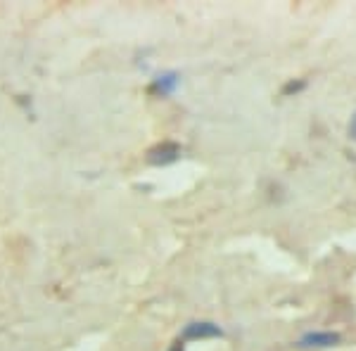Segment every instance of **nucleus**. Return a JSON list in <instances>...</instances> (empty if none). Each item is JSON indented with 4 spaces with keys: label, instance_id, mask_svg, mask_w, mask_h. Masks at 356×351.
I'll return each instance as SVG.
<instances>
[{
    "label": "nucleus",
    "instance_id": "2",
    "mask_svg": "<svg viewBox=\"0 0 356 351\" xmlns=\"http://www.w3.org/2000/svg\"><path fill=\"white\" fill-rule=\"evenodd\" d=\"M342 342V335L335 330H309L297 342L300 349H332Z\"/></svg>",
    "mask_w": 356,
    "mask_h": 351
},
{
    "label": "nucleus",
    "instance_id": "5",
    "mask_svg": "<svg viewBox=\"0 0 356 351\" xmlns=\"http://www.w3.org/2000/svg\"><path fill=\"white\" fill-rule=\"evenodd\" d=\"M307 85H309L307 79H290V81L280 88V93H283V97H295V95L304 93V90H307Z\"/></svg>",
    "mask_w": 356,
    "mask_h": 351
},
{
    "label": "nucleus",
    "instance_id": "3",
    "mask_svg": "<svg viewBox=\"0 0 356 351\" xmlns=\"http://www.w3.org/2000/svg\"><path fill=\"white\" fill-rule=\"evenodd\" d=\"M178 157H181V147H178L176 142H162L159 147L150 149L147 162L154 166H166V164H174Z\"/></svg>",
    "mask_w": 356,
    "mask_h": 351
},
{
    "label": "nucleus",
    "instance_id": "6",
    "mask_svg": "<svg viewBox=\"0 0 356 351\" xmlns=\"http://www.w3.org/2000/svg\"><path fill=\"white\" fill-rule=\"evenodd\" d=\"M347 138L352 142H356V109L352 112V117H349V124H347Z\"/></svg>",
    "mask_w": 356,
    "mask_h": 351
},
{
    "label": "nucleus",
    "instance_id": "7",
    "mask_svg": "<svg viewBox=\"0 0 356 351\" xmlns=\"http://www.w3.org/2000/svg\"><path fill=\"white\" fill-rule=\"evenodd\" d=\"M169 351H186V342H183V339H178V342H174V347H171Z\"/></svg>",
    "mask_w": 356,
    "mask_h": 351
},
{
    "label": "nucleus",
    "instance_id": "4",
    "mask_svg": "<svg viewBox=\"0 0 356 351\" xmlns=\"http://www.w3.org/2000/svg\"><path fill=\"white\" fill-rule=\"evenodd\" d=\"M178 88H181V74L178 72H166L162 76L154 79V83H152V90L159 95H171V93H176Z\"/></svg>",
    "mask_w": 356,
    "mask_h": 351
},
{
    "label": "nucleus",
    "instance_id": "1",
    "mask_svg": "<svg viewBox=\"0 0 356 351\" xmlns=\"http://www.w3.org/2000/svg\"><path fill=\"white\" fill-rule=\"evenodd\" d=\"M226 332H223L221 325L211 323V320H193L181 330V339L183 342H197V339H221Z\"/></svg>",
    "mask_w": 356,
    "mask_h": 351
}]
</instances>
